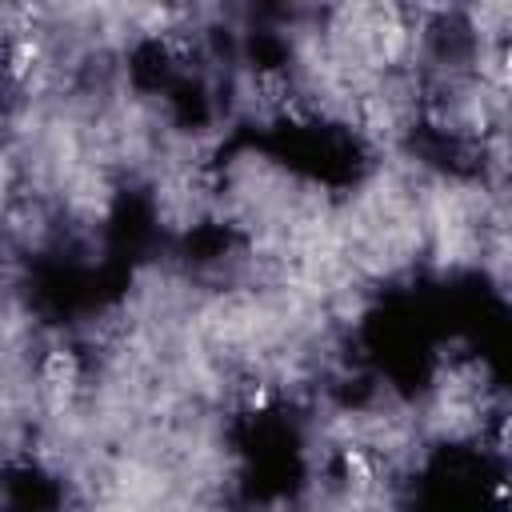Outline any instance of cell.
I'll list each match as a JSON object with an SVG mask.
<instances>
[{"label": "cell", "mask_w": 512, "mask_h": 512, "mask_svg": "<svg viewBox=\"0 0 512 512\" xmlns=\"http://www.w3.org/2000/svg\"><path fill=\"white\" fill-rule=\"evenodd\" d=\"M504 84L512 88V44H508V52H504Z\"/></svg>", "instance_id": "obj_1"}]
</instances>
